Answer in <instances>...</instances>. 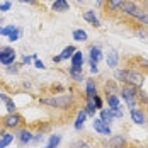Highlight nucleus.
Instances as JSON below:
<instances>
[{"instance_id": "39", "label": "nucleus", "mask_w": 148, "mask_h": 148, "mask_svg": "<svg viewBox=\"0 0 148 148\" xmlns=\"http://www.w3.org/2000/svg\"><path fill=\"white\" fill-rule=\"evenodd\" d=\"M32 141H36V143H39V141H43V133L36 134V136H34V138H32Z\"/></svg>"}, {"instance_id": "18", "label": "nucleus", "mask_w": 148, "mask_h": 148, "mask_svg": "<svg viewBox=\"0 0 148 148\" xmlns=\"http://www.w3.org/2000/svg\"><path fill=\"white\" fill-rule=\"evenodd\" d=\"M89 53H90V58L89 60H92V61H95V63H99L101 60H102V49L99 48V46H90V49H89Z\"/></svg>"}, {"instance_id": "20", "label": "nucleus", "mask_w": 148, "mask_h": 148, "mask_svg": "<svg viewBox=\"0 0 148 148\" xmlns=\"http://www.w3.org/2000/svg\"><path fill=\"white\" fill-rule=\"evenodd\" d=\"M12 141H14V134L2 131V134H0V148H7Z\"/></svg>"}, {"instance_id": "41", "label": "nucleus", "mask_w": 148, "mask_h": 148, "mask_svg": "<svg viewBox=\"0 0 148 148\" xmlns=\"http://www.w3.org/2000/svg\"><path fill=\"white\" fill-rule=\"evenodd\" d=\"M53 61H55V63H60V61H61V56H60V55L53 56Z\"/></svg>"}, {"instance_id": "10", "label": "nucleus", "mask_w": 148, "mask_h": 148, "mask_svg": "<svg viewBox=\"0 0 148 148\" xmlns=\"http://www.w3.org/2000/svg\"><path fill=\"white\" fill-rule=\"evenodd\" d=\"M84 61H85V58H84V53L77 49V51L73 53V56L70 58V68H73V70H82Z\"/></svg>"}, {"instance_id": "28", "label": "nucleus", "mask_w": 148, "mask_h": 148, "mask_svg": "<svg viewBox=\"0 0 148 148\" xmlns=\"http://www.w3.org/2000/svg\"><path fill=\"white\" fill-rule=\"evenodd\" d=\"M5 107H7L9 114H12V112H17V107H15V102L12 101V99H7V101H5Z\"/></svg>"}, {"instance_id": "23", "label": "nucleus", "mask_w": 148, "mask_h": 148, "mask_svg": "<svg viewBox=\"0 0 148 148\" xmlns=\"http://www.w3.org/2000/svg\"><path fill=\"white\" fill-rule=\"evenodd\" d=\"M75 51H77V48H75V46H72V45L66 46V48L61 51V55H60V56H61V61H63V60H70L72 56H73Z\"/></svg>"}, {"instance_id": "12", "label": "nucleus", "mask_w": 148, "mask_h": 148, "mask_svg": "<svg viewBox=\"0 0 148 148\" xmlns=\"http://www.w3.org/2000/svg\"><path fill=\"white\" fill-rule=\"evenodd\" d=\"M95 95H99L97 84H95V80L89 78V80L85 82V97H87V99H94Z\"/></svg>"}, {"instance_id": "16", "label": "nucleus", "mask_w": 148, "mask_h": 148, "mask_svg": "<svg viewBox=\"0 0 148 148\" xmlns=\"http://www.w3.org/2000/svg\"><path fill=\"white\" fill-rule=\"evenodd\" d=\"M82 17H84V21H87V22H89V24H92L94 27H101V21H99V17L95 15V12H94V10H85Z\"/></svg>"}, {"instance_id": "6", "label": "nucleus", "mask_w": 148, "mask_h": 148, "mask_svg": "<svg viewBox=\"0 0 148 148\" xmlns=\"http://www.w3.org/2000/svg\"><path fill=\"white\" fill-rule=\"evenodd\" d=\"M14 61H15L14 48H10V46H3V48H0V63H2L3 66L14 65Z\"/></svg>"}, {"instance_id": "32", "label": "nucleus", "mask_w": 148, "mask_h": 148, "mask_svg": "<svg viewBox=\"0 0 148 148\" xmlns=\"http://www.w3.org/2000/svg\"><path fill=\"white\" fill-rule=\"evenodd\" d=\"M89 61H90V73L97 75V73H99V66H97V63H95V61H92V60H89Z\"/></svg>"}, {"instance_id": "25", "label": "nucleus", "mask_w": 148, "mask_h": 148, "mask_svg": "<svg viewBox=\"0 0 148 148\" xmlns=\"http://www.w3.org/2000/svg\"><path fill=\"white\" fill-rule=\"evenodd\" d=\"M68 75L73 78L75 82H82V80H84V72H82V70H73V68H70V70H68Z\"/></svg>"}, {"instance_id": "24", "label": "nucleus", "mask_w": 148, "mask_h": 148, "mask_svg": "<svg viewBox=\"0 0 148 148\" xmlns=\"http://www.w3.org/2000/svg\"><path fill=\"white\" fill-rule=\"evenodd\" d=\"M136 102H138V106H140V104H148V95H147V92H143L141 89L136 90Z\"/></svg>"}, {"instance_id": "30", "label": "nucleus", "mask_w": 148, "mask_h": 148, "mask_svg": "<svg viewBox=\"0 0 148 148\" xmlns=\"http://www.w3.org/2000/svg\"><path fill=\"white\" fill-rule=\"evenodd\" d=\"M92 102H94V106H95V109H97V111L104 109V107H102L104 102H102V99H101V95H95V97L92 99Z\"/></svg>"}, {"instance_id": "43", "label": "nucleus", "mask_w": 148, "mask_h": 148, "mask_svg": "<svg viewBox=\"0 0 148 148\" xmlns=\"http://www.w3.org/2000/svg\"><path fill=\"white\" fill-rule=\"evenodd\" d=\"M77 2H78V3H84V2H85V0H77Z\"/></svg>"}, {"instance_id": "5", "label": "nucleus", "mask_w": 148, "mask_h": 148, "mask_svg": "<svg viewBox=\"0 0 148 148\" xmlns=\"http://www.w3.org/2000/svg\"><path fill=\"white\" fill-rule=\"evenodd\" d=\"M24 124V118L17 112H12V114H7L2 118V126L5 130H19L21 126Z\"/></svg>"}, {"instance_id": "7", "label": "nucleus", "mask_w": 148, "mask_h": 148, "mask_svg": "<svg viewBox=\"0 0 148 148\" xmlns=\"http://www.w3.org/2000/svg\"><path fill=\"white\" fill-rule=\"evenodd\" d=\"M130 116H131V121H133L134 124H138V126H145L147 124V112L143 111V109H140V107H134L130 111Z\"/></svg>"}, {"instance_id": "19", "label": "nucleus", "mask_w": 148, "mask_h": 148, "mask_svg": "<svg viewBox=\"0 0 148 148\" xmlns=\"http://www.w3.org/2000/svg\"><path fill=\"white\" fill-rule=\"evenodd\" d=\"M85 119H87V114H85V111L82 109V111H78V114H77V119H75V130L77 131H80V130H84V123H85Z\"/></svg>"}, {"instance_id": "17", "label": "nucleus", "mask_w": 148, "mask_h": 148, "mask_svg": "<svg viewBox=\"0 0 148 148\" xmlns=\"http://www.w3.org/2000/svg\"><path fill=\"white\" fill-rule=\"evenodd\" d=\"M106 101H107V106H109L111 111L121 107V101H119L118 94H106Z\"/></svg>"}, {"instance_id": "37", "label": "nucleus", "mask_w": 148, "mask_h": 148, "mask_svg": "<svg viewBox=\"0 0 148 148\" xmlns=\"http://www.w3.org/2000/svg\"><path fill=\"white\" fill-rule=\"evenodd\" d=\"M7 72H9V73H17V72H19V66H12V65H9V68H7Z\"/></svg>"}, {"instance_id": "36", "label": "nucleus", "mask_w": 148, "mask_h": 148, "mask_svg": "<svg viewBox=\"0 0 148 148\" xmlns=\"http://www.w3.org/2000/svg\"><path fill=\"white\" fill-rule=\"evenodd\" d=\"M34 66H36V68H39V70H45V68H46L45 63H43L41 60H36V61H34Z\"/></svg>"}, {"instance_id": "22", "label": "nucleus", "mask_w": 148, "mask_h": 148, "mask_svg": "<svg viewBox=\"0 0 148 148\" xmlns=\"http://www.w3.org/2000/svg\"><path fill=\"white\" fill-rule=\"evenodd\" d=\"M72 36H73L75 41H78V43H85V41L89 39V34H87L84 29H75Z\"/></svg>"}, {"instance_id": "42", "label": "nucleus", "mask_w": 148, "mask_h": 148, "mask_svg": "<svg viewBox=\"0 0 148 148\" xmlns=\"http://www.w3.org/2000/svg\"><path fill=\"white\" fill-rule=\"evenodd\" d=\"M2 130H3V126H2V121H0V134H2Z\"/></svg>"}, {"instance_id": "1", "label": "nucleus", "mask_w": 148, "mask_h": 148, "mask_svg": "<svg viewBox=\"0 0 148 148\" xmlns=\"http://www.w3.org/2000/svg\"><path fill=\"white\" fill-rule=\"evenodd\" d=\"M114 78H116L118 84L130 85V87H134V89H141L143 82H145V75L141 73L140 70H134V68H119V70H114Z\"/></svg>"}, {"instance_id": "38", "label": "nucleus", "mask_w": 148, "mask_h": 148, "mask_svg": "<svg viewBox=\"0 0 148 148\" xmlns=\"http://www.w3.org/2000/svg\"><path fill=\"white\" fill-rule=\"evenodd\" d=\"M32 60H34L32 56H24V58H22V65H29Z\"/></svg>"}, {"instance_id": "11", "label": "nucleus", "mask_w": 148, "mask_h": 148, "mask_svg": "<svg viewBox=\"0 0 148 148\" xmlns=\"http://www.w3.org/2000/svg\"><path fill=\"white\" fill-rule=\"evenodd\" d=\"M124 2L126 0H104V10H106V14H112V12L119 10Z\"/></svg>"}, {"instance_id": "45", "label": "nucleus", "mask_w": 148, "mask_h": 148, "mask_svg": "<svg viewBox=\"0 0 148 148\" xmlns=\"http://www.w3.org/2000/svg\"><path fill=\"white\" fill-rule=\"evenodd\" d=\"M46 148H49V147H46Z\"/></svg>"}, {"instance_id": "26", "label": "nucleus", "mask_w": 148, "mask_h": 148, "mask_svg": "<svg viewBox=\"0 0 148 148\" xmlns=\"http://www.w3.org/2000/svg\"><path fill=\"white\" fill-rule=\"evenodd\" d=\"M60 141H61V136H60V134H51V136H49V141H48V147L56 148L60 145Z\"/></svg>"}, {"instance_id": "8", "label": "nucleus", "mask_w": 148, "mask_h": 148, "mask_svg": "<svg viewBox=\"0 0 148 148\" xmlns=\"http://www.w3.org/2000/svg\"><path fill=\"white\" fill-rule=\"evenodd\" d=\"M92 126H94L95 133L102 134V136H111V134H112V131H111V126H109V124H106L101 118H94V121H92Z\"/></svg>"}, {"instance_id": "27", "label": "nucleus", "mask_w": 148, "mask_h": 148, "mask_svg": "<svg viewBox=\"0 0 148 148\" xmlns=\"http://www.w3.org/2000/svg\"><path fill=\"white\" fill-rule=\"evenodd\" d=\"M21 36H22V29H21V27H15V29L9 34V41L14 43V41H17V39H21Z\"/></svg>"}, {"instance_id": "29", "label": "nucleus", "mask_w": 148, "mask_h": 148, "mask_svg": "<svg viewBox=\"0 0 148 148\" xmlns=\"http://www.w3.org/2000/svg\"><path fill=\"white\" fill-rule=\"evenodd\" d=\"M136 22H140V24H143V26H147L148 27V12L147 10H143V14L136 19Z\"/></svg>"}, {"instance_id": "2", "label": "nucleus", "mask_w": 148, "mask_h": 148, "mask_svg": "<svg viewBox=\"0 0 148 148\" xmlns=\"http://www.w3.org/2000/svg\"><path fill=\"white\" fill-rule=\"evenodd\" d=\"M39 102L43 106H48V107H53V109H70L75 104V97L72 94H61V95H55V97H41Z\"/></svg>"}, {"instance_id": "21", "label": "nucleus", "mask_w": 148, "mask_h": 148, "mask_svg": "<svg viewBox=\"0 0 148 148\" xmlns=\"http://www.w3.org/2000/svg\"><path fill=\"white\" fill-rule=\"evenodd\" d=\"M99 118L102 119L106 124H109V126H111V123L114 121V114H112V111H111V109H101Z\"/></svg>"}, {"instance_id": "35", "label": "nucleus", "mask_w": 148, "mask_h": 148, "mask_svg": "<svg viewBox=\"0 0 148 148\" xmlns=\"http://www.w3.org/2000/svg\"><path fill=\"white\" fill-rule=\"evenodd\" d=\"M134 34H136V36H140V38H143V39H148V34L145 32V31H141V29H136V31H134Z\"/></svg>"}, {"instance_id": "44", "label": "nucleus", "mask_w": 148, "mask_h": 148, "mask_svg": "<svg viewBox=\"0 0 148 148\" xmlns=\"http://www.w3.org/2000/svg\"><path fill=\"white\" fill-rule=\"evenodd\" d=\"M141 2H148V0H141Z\"/></svg>"}, {"instance_id": "40", "label": "nucleus", "mask_w": 148, "mask_h": 148, "mask_svg": "<svg viewBox=\"0 0 148 148\" xmlns=\"http://www.w3.org/2000/svg\"><path fill=\"white\" fill-rule=\"evenodd\" d=\"M21 2H24V3H31V5H36V3H38L36 0H21Z\"/></svg>"}, {"instance_id": "14", "label": "nucleus", "mask_w": 148, "mask_h": 148, "mask_svg": "<svg viewBox=\"0 0 148 148\" xmlns=\"http://www.w3.org/2000/svg\"><path fill=\"white\" fill-rule=\"evenodd\" d=\"M51 9H53V12H60V14H63V12H68L70 3H68V0H53Z\"/></svg>"}, {"instance_id": "15", "label": "nucleus", "mask_w": 148, "mask_h": 148, "mask_svg": "<svg viewBox=\"0 0 148 148\" xmlns=\"http://www.w3.org/2000/svg\"><path fill=\"white\" fill-rule=\"evenodd\" d=\"M109 145L112 148H124L126 138H124L123 134H111V136H109Z\"/></svg>"}, {"instance_id": "31", "label": "nucleus", "mask_w": 148, "mask_h": 148, "mask_svg": "<svg viewBox=\"0 0 148 148\" xmlns=\"http://www.w3.org/2000/svg\"><path fill=\"white\" fill-rule=\"evenodd\" d=\"M17 26H7V27H0V36H7L9 38V34L15 29Z\"/></svg>"}, {"instance_id": "13", "label": "nucleus", "mask_w": 148, "mask_h": 148, "mask_svg": "<svg viewBox=\"0 0 148 148\" xmlns=\"http://www.w3.org/2000/svg\"><path fill=\"white\" fill-rule=\"evenodd\" d=\"M106 63H107L109 68H116L119 65V53L114 48L109 49V53H107V56H106Z\"/></svg>"}, {"instance_id": "3", "label": "nucleus", "mask_w": 148, "mask_h": 148, "mask_svg": "<svg viewBox=\"0 0 148 148\" xmlns=\"http://www.w3.org/2000/svg\"><path fill=\"white\" fill-rule=\"evenodd\" d=\"M136 90L138 89L130 87V85H123V87L119 89V94H121V97H123L124 104L130 107V111L134 109V107H138V102H136Z\"/></svg>"}, {"instance_id": "9", "label": "nucleus", "mask_w": 148, "mask_h": 148, "mask_svg": "<svg viewBox=\"0 0 148 148\" xmlns=\"http://www.w3.org/2000/svg\"><path fill=\"white\" fill-rule=\"evenodd\" d=\"M15 138H17V141H19V145H22V147H26V145H29L31 141H32V133H31L27 128H19L17 130V133L14 134Z\"/></svg>"}, {"instance_id": "33", "label": "nucleus", "mask_w": 148, "mask_h": 148, "mask_svg": "<svg viewBox=\"0 0 148 148\" xmlns=\"http://www.w3.org/2000/svg\"><path fill=\"white\" fill-rule=\"evenodd\" d=\"M73 148H92V147H90V145L87 143V141H84V140H80V141H77V143L73 145Z\"/></svg>"}, {"instance_id": "4", "label": "nucleus", "mask_w": 148, "mask_h": 148, "mask_svg": "<svg viewBox=\"0 0 148 148\" xmlns=\"http://www.w3.org/2000/svg\"><path fill=\"white\" fill-rule=\"evenodd\" d=\"M119 10H121L124 15H128V17H131V19L136 21L140 15L143 14V10H145V9H141L134 0H126V2L121 5V9H119Z\"/></svg>"}, {"instance_id": "34", "label": "nucleus", "mask_w": 148, "mask_h": 148, "mask_svg": "<svg viewBox=\"0 0 148 148\" xmlns=\"http://www.w3.org/2000/svg\"><path fill=\"white\" fill-rule=\"evenodd\" d=\"M10 7H12L10 2H3V3H0V12H7V10H10Z\"/></svg>"}]
</instances>
